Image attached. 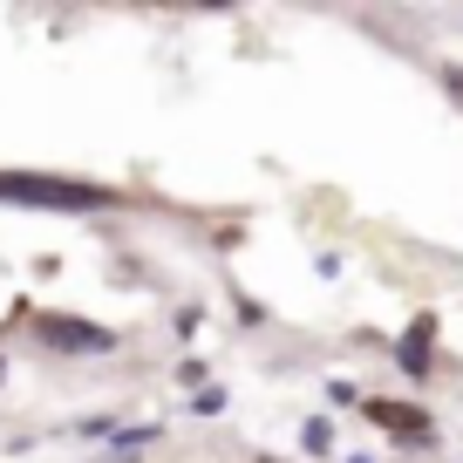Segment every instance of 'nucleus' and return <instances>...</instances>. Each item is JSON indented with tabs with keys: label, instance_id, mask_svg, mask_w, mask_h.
Segmentation results:
<instances>
[{
	"label": "nucleus",
	"instance_id": "3",
	"mask_svg": "<svg viewBox=\"0 0 463 463\" xmlns=\"http://www.w3.org/2000/svg\"><path fill=\"white\" fill-rule=\"evenodd\" d=\"M368 416H375L395 443H430V436H436V422L422 416L416 402H368Z\"/></svg>",
	"mask_w": 463,
	"mask_h": 463
},
{
	"label": "nucleus",
	"instance_id": "2",
	"mask_svg": "<svg viewBox=\"0 0 463 463\" xmlns=\"http://www.w3.org/2000/svg\"><path fill=\"white\" fill-rule=\"evenodd\" d=\"M34 327H42L48 347H69V354H109V347H116V334L109 327H89L82 314H42Z\"/></svg>",
	"mask_w": 463,
	"mask_h": 463
},
{
	"label": "nucleus",
	"instance_id": "1",
	"mask_svg": "<svg viewBox=\"0 0 463 463\" xmlns=\"http://www.w3.org/2000/svg\"><path fill=\"white\" fill-rule=\"evenodd\" d=\"M0 204H28V212H109V184L82 177H42V171H0Z\"/></svg>",
	"mask_w": 463,
	"mask_h": 463
},
{
	"label": "nucleus",
	"instance_id": "4",
	"mask_svg": "<svg viewBox=\"0 0 463 463\" xmlns=\"http://www.w3.org/2000/svg\"><path fill=\"white\" fill-rule=\"evenodd\" d=\"M430 347H436V314H416L409 334L395 341V362H402L409 375H430Z\"/></svg>",
	"mask_w": 463,
	"mask_h": 463
}]
</instances>
